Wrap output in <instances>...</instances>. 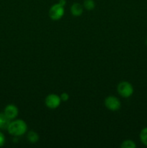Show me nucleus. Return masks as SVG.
I'll use <instances>...</instances> for the list:
<instances>
[{"label":"nucleus","mask_w":147,"mask_h":148,"mask_svg":"<svg viewBox=\"0 0 147 148\" xmlns=\"http://www.w3.org/2000/svg\"><path fill=\"white\" fill-rule=\"evenodd\" d=\"M27 125L22 119H17L11 121L7 128L9 134L14 137H19L22 136L27 132Z\"/></svg>","instance_id":"1"},{"label":"nucleus","mask_w":147,"mask_h":148,"mask_svg":"<svg viewBox=\"0 0 147 148\" xmlns=\"http://www.w3.org/2000/svg\"><path fill=\"white\" fill-rule=\"evenodd\" d=\"M117 90L118 94L122 98H128L133 95L134 90L131 83L127 81H122L118 85Z\"/></svg>","instance_id":"2"},{"label":"nucleus","mask_w":147,"mask_h":148,"mask_svg":"<svg viewBox=\"0 0 147 148\" xmlns=\"http://www.w3.org/2000/svg\"><path fill=\"white\" fill-rule=\"evenodd\" d=\"M64 12V7L57 3L53 4L49 10V17L53 20H59L63 17Z\"/></svg>","instance_id":"3"},{"label":"nucleus","mask_w":147,"mask_h":148,"mask_svg":"<svg viewBox=\"0 0 147 148\" xmlns=\"http://www.w3.org/2000/svg\"><path fill=\"white\" fill-rule=\"evenodd\" d=\"M61 100L59 95L56 94H49L47 95L45 100V103L46 106L50 109H56L60 106Z\"/></svg>","instance_id":"4"},{"label":"nucleus","mask_w":147,"mask_h":148,"mask_svg":"<svg viewBox=\"0 0 147 148\" xmlns=\"http://www.w3.org/2000/svg\"><path fill=\"white\" fill-rule=\"evenodd\" d=\"M105 106L108 109L115 111L120 108L121 103L118 98L115 96H108L105 100Z\"/></svg>","instance_id":"5"},{"label":"nucleus","mask_w":147,"mask_h":148,"mask_svg":"<svg viewBox=\"0 0 147 148\" xmlns=\"http://www.w3.org/2000/svg\"><path fill=\"white\" fill-rule=\"evenodd\" d=\"M4 113L10 120H13L18 116L19 110L16 106L13 104H9L4 108Z\"/></svg>","instance_id":"6"},{"label":"nucleus","mask_w":147,"mask_h":148,"mask_svg":"<svg viewBox=\"0 0 147 148\" xmlns=\"http://www.w3.org/2000/svg\"><path fill=\"white\" fill-rule=\"evenodd\" d=\"M84 11L83 6L79 3H74L71 7V13L74 17H79L82 14Z\"/></svg>","instance_id":"7"},{"label":"nucleus","mask_w":147,"mask_h":148,"mask_svg":"<svg viewBox=\"0 0 147 148\" xmlns=\"http://www.w3.org/2000/svg\"><path fill=\"white\" fill-rule=\"evenodd\" d=\"M11 120L4 114V113H0V130H7Z\"/></svg>","instance_id":"8"},{"label":"nucleus","mask_w":147,"mask_h":148,"mask_svg":"<svg viewBox=\"0 0 147 148\" xmlns=\"http://www.w3.org/2000/svg\"><path fill=\"white\" fill-rule=\"evenodd\" d=\"M27 140L30 143H36L39 140V135L35 131H30L27 133Z\"/></svg>","instance_id":"9"},{"label":"nucleus","mask_w":147,"mask_h":148,"mask_svg":"<svg viewBox=\"0 0 147 148\" xmlns=\"http://www.w3.org/2000/svg\"><path fill=\"white\" fill-rule=\"evenodd\" d=\"M140 140L145 146H147V127L144 128L140 133Z\"/></svg>","instance_id":"10"},{"label":"nucleus","mask_w":147,"mask_h":148,"mask_svg":"<svg viewBox=\"0 0 147 148\" xmlns=\"http://www.w3.org/2000/svg\"><path fill=\"white\" fill-rule=\"evenodd\" d=\"M84 7L88 11L93 10L95 7V3L93 0H85L84 1Z\"/></svg>","instance_id":"11"},{"label":"nucleus","mask_w":147,"mask_h":148,"mask_svg":"<svg viewBox=\"0 0 147 148\" xmlns=\"http://www.w3.org/2000/svg\"><path fill=\"white\" fill-rule=\"evenodd\" d=\"M120 147L122 148H135L136 145L135 144V143L133 140H127L122 142Z\"/></svg>","instance_id":"12"},{"label":"nucleus","mask_w":147,"mask_h":148,"mask_svg":"<svg viewBox=\"0 0 147 148\" xmlns=\"http://www.w3.org/2000/svg\"><path fill=\"white\" fill-rule=\"evenodd\" d=\"M5 141H6L5 136H4V134L0 131V147L4 146V145L5 144Z\"/></svg>","instance_id":"13"},{"label":"nucleus","mask_w":147,"mask_h":148,"mask_svg":"<svg viewBox=\"0 0 147 148\" xmlns=\"http://www.w3.org/2000/svg\"><path fill=\"white\" fill-rule=\"evenodd\" d=\"M60 98L61 101H64L65 102V101H67L69 99V95L68 93H66V92H63L60 95Z\"/></svg>","instance_id":"14"},{"label":"nucleus","mask_w":147,"mask_h":148,"mask_svg":"<svg viewBox=\"0 0 147 148\" xmlns=\"http://www.w3.org/2000/svg\"><path fill=\"white\" fill-rule=\"evenodd\" d=\"M66 0H59V4H61V6H63V7H64V6L66 5Z\"/></svg>","instance_id":"15"},{"label":"nucleus","mask_w":147,"mask_h":148,"mask_svg":"<svg viewBox=\"0 0 147 148\" xmlns=\"http://www.w3.org/2000/svg\"><path fill=\"white\" fill-rule=\"evenodd\" d=\"M146 45H147V39H146Z\"/></svg>","instance_id":"16"}]
</instances>
